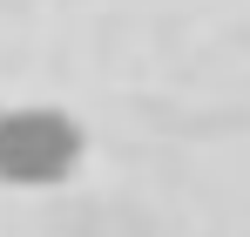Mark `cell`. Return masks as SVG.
<instances>
[{
	"mask_svg": "<svg viewBox=\"0 0 250 237\" xmlns=\"http://www.w3.org/2000/svg\"><path fill=\"white\" fill-rule=\"evenodd\" d=\"M88 136L68 109H47V102H21V109H0V183H21V190H47L61 176H75Z\"/></svg>",
	"mask_w": 250,
	"mask_h": 237,
	"instance_id": "6da1fadb",
	"label": "cell"
}]
</instances>
